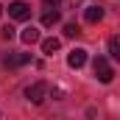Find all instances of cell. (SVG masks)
Segmentation results:
<instances>
[{"instance_id":"1","label":"cell","mask_w":120,"mask_h":120,"mask_svg":"<svg viewBox=\"0 0 120 120\" xmlns=\"http://www.w3.org/2000/svg\"><path fill=\"white\" fill-rule=\"evenodd\" d=\"M92 70H95V75H98V81H103V84H109L112 78H115V70H112V64L103 59V56H98V59L92 61Z\"/></svg>"},{"instance_id":"2","label":"cell","mask_w":120,"mask_h":120,"mask_svg":"<svg viewBox=\"0 0 120 120\" xmlns=\"http://www.w3.org/2000/svg\"><path fill=\"white\" fill-rule=\"evenodd\" d=\"M25 98H28L31 103H42V101L48 98V84H45V81H36V84H31L28 90H25Z\"/></svg>"},{"instance_id":"3","label":"cell","mask_w":120,"mask_h":120,"mask_svg":"<svg viewBox=\"0 0 120 120\" xmlns=\"http://www.w3.org/2000/svg\"><path fill=\"white\" fill-rule=\"evenodd\" d=\"M67 64H70L73 70L84 67V64H87V50H84V48H73V50L67 53Z\"/></svg>"},{"instance_id":"4","label":"cell","mask_w":120,"mask_h":120,"mask_svg":"<svg viewBox=\"0 0 120 120\" xmlns=\"http://www.w3.org/2000/svg\"><path fill=\"white\" fill-rule=\"evenodd\" d=\"M8 17H14V20H28V17H31L28 3H22V0L11 3V6H8Z\"/></svg>"},{"instance_id":"5","label":"cell","mask_w":120,"mask_h":120,"mask_svg":"<svg viewBox=\"0 0 120 120\" xmlns=\"http://www.w3.org/2000/svg\"><path fill=\"white\" fill-rule=\"evenodd\" d=\"M31 56L28 53H8V56H3V64L6 67H22V64H28Z\"/></svg>"},{"instance_id":"6","label":"cell","mask_w":120,"mask_h":120,"mask_svg":"<svg viewBox=\"0 0 120 120\" xmlns=\"http://www.w3.org/2000/svg\"><path fill=\"white\" fill-rule=\"evenodd\" d=\"M84 20H87V22H101V20H103V8H101V6H87Z\"/></svg>"},{"instance_id":"7","label":"cell","mask_w":120,"mask_h":120,"mask_svg":"<svg viewBox=\"0 0 120 120\" xmlns=\"http://www.w3.org/2000/svg\"><path fill=\"white\" fill-rule=\"evenodd\" d=\"M61 48V42L56 39V36H50V39H42V53H48V56H53L56 50Z\"/></svg>"},{"instance_id":"8","label":"cell","mask_w":120,"mask_h":120,"mask_svg":"<svg viewBox=\"0 0 120 120\" xmlns=\"http://www.w3.org/2000/svg\"><path fill=\"white\" fill-rule=\"evenodd\" d=\"M59 22V11H56V6H48V11L42 14V25H56Z\"/></svg>"},{"instance_id":"9","label":"cell","mask_w":120,"mask_h":120,"mask_svg":"<svg viewBox=\"0 0 120 120\" xmlns=\"http://www.w3.org/2000/svg\"><path fill=\"white\" fill-rule=\"evenodd\" d=\"M20 39H22L25 45H34V42H39V31H36L34 25H31V28H25L22 34H20Z\"/></svg>"},{"instance_id":"10","label":"cell","mask_w":120,"mask_h":120,"mask_svg":"<svg viewBox=\"0 0 120 120\" xmlns=\"http://www.w3.org/2000/svg\"><path fill=\"white\" fill-rule=\"evenodd\" d=\"M109 53H112L115 61H120V36H112L109 39Z\"/></svg>"},{"instance_id":"11","label":"cell","mask_w":120,"mask_h":120,"mask_svg":"<svg viewBox=\"0 0 120 120\" xmlns=\"http://www.w3.org/2000/svg\"><path fill=\"white\" fill-rule=\"evenodd\" d=\"M75 34H81L75 22H67V25H64V36H75Z\"/></svg>"},{"instance_id":"12","label":"cell","mask_w":120,"mask_h":120,"mask_svg":"<svg viewBox=\"0 0 120 120\" xmlns=\"http://www.w3.org/2000/svg\"><path fill=\"white\" fill-rule=\"evenodd\" d=\"M11 36H14V28H8V25H6V28H3V39H11Z\"/></svg>"},{"instance_id":"13","label":"cell","mask_w":120,"mask_h":120,"mask_svg":"<svg viewBox=\"0 0 120 120\" xmlns=\"http://www.w3.org/2000/svg\"><path fill=\"white\" fill-rule=\"evenodd\" d=\"M0 11H3V6H0Z\"/></svg>"}]
</instances>
